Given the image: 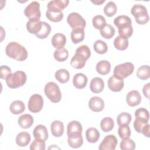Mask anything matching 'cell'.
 I'll return each mask as SVG.
<instances>
[{"instance_id":"cell-11","label":"cell","mask_w":150,"mask_h":150,"mask_svg":"<svg viewBox=\"0 0 150 150\" xmlns=\"http://www.w3.org/2000/svg\"><path fill=\"white\" fill-rule=\"evenodd\" d=\"M69 3L68 0H53L49 2L47 5V10L54 12H62Z\"/></svg>"},{"instance_id":"cell-15","label":"cell","mask_w":150,"mask_h":150,"mask_svg":"<svg viewBox=\"0 0 150 150\" xmlns=\"http://www.w3.org/2000/svg\"><path fill=\"white\" fill-rule=\"evenodd\" d=\"M42 22L38 19H29L26 23L27 30L31 34L37 35L41 30Z\"/></svg>"},{"instance_id":"cell-45","label":"cell","mask_w":150,"mask_h":150,"mask_svg":"<svg viewBox=\"0 0 150 150\" xmlns=\"http://www.w3.org/2000/svg\"><path fill=\"white\" fill-rule=\"evenodd\" d=\"M45 141L39 139H35L30 145L31 150H45Z\"/></svg>"},{"instance_id":"cell-12","label":"cell","mask_w":150,"mask_h":150,"mask_svg":"<svg viewBox=\"0 0 150 150\" xmlns=\"http://www.w3.org/2000/svg\"><path fill=\"white\" fill-rule=\"evenodd\" d=\"M124 86L123 79H119L115 76H111L108 80V87L111 91L119 92L121 91Z\"/></svg>"},{"instance_id":"cell-18","label":"cell","mask_w":150,"mask_h":150,"mask_svg":"<svg viewBox=\"0 0 150 150\" xmlns=\"http://www.w3.org/2000/svg\"><path fill=\"white\" fill-rule=\"evenodd\" d=\"M51 42L54 48L57 49H62L66 43V38L63 33H57L52 38Z\"/></svg>"},{"instance_id":"cell-33","label":"cell","mask_w":150,"mask_h":150,"mask_svg":"<svg viewBox=\"0 0 150 150\" xmlns=\"http://www.w3.org/2000/svg\"><path fill=\"white\" fill-rule=\"evenodd\" d=\"M100 30L101 36L105 39H110L115 35V29L110 24H106Z\"/></svg>"},{"instance_id":"cell-14","label":"cell","mask_w":150,"mask_h":150,"mask_svg":"<svg viewBox=\"0 0 150 150\" xmlns=\"http://www.w3.org/2000/svg\"><path fill=\"white\" fill-rule=\"evenodd\" d=\"M88 107L94 112H100L104 108V102L101 97L94 96L90 99Z\"/></svg>"},{"instance_id":"cell-27","label":"cell","mask_w":150,"mask_h":150,"mask_svg":"<svg viewBox=\"0 0 150 150\" xmlns=\"http://www.w3.org/2000/svg\"><path fill=\"white\" fill-rule=\"evenodd\" d=\"M96 71L101 75H106L111 70V64L107 60H101L96 65Z\"/></svg>"},{"instance_id":"cell-41","label":"cell","mask_w":150,"mask_h":150,"mask_svg":"<svg viewBox=\"0 0 150 150\" xmlns=\"http://www.w3.org/2000/svg\"><path fill=\"white\" fill-rule=\"evenodd\" d=\"M120 146L122 150H134L135 148V144L129 138H125L122 139Z\"/></svg>"},{"instance_id":"cell-23","label":"cell","mask_w":150,"mask_h":150,"mask_svg":"<svg viewBox=\"0 0 150 150\" xmlns=\"http://www.w3.org/2000/svg\"><path fill=\"white\" fill-rule=\"evenodd\" d=\"M82 133V125L77 121H72L70 122L67 127V134L70 135L73 134H80Z\"/></svg>"},{"instance_id":"cell-17","label":"cell","mask_w":150,"mask_h":150,"mask_svg":"<svg viewBox=\"0 0 150 150\" xmlns=\"http://www.w3.org/2000/svg\"><path fill=\"white\" fill-rule=\"evenodd\" d=\"M87 76L81 73L76 74L73 78V86L78 89H82L84 88L87 83Z\"/></svg>"},{"instance_id":"cell-39","label":"cell","mask_w":150,"mask_h":150,"mask_svg":"<svg viewBox=\"0 0 150 150\" xmlns=\"http://www.w3.org/2000/svg\"><path fill=\"white\" fill-rule=\"evenodd\" d=\"M51 31V27L49 24L46 22H42V26L40 31L36 35V36L40 39L46 38L50 34Z\"/></svg>"},{"instance_id":"cell-49","label":"cell","mask_w":150,"mask_h":150,"mask_svg":"<svg viewBox=\"0 0 150 150\" xmlns=\"http://www.w3.org/2000/svg\"><path fill=\"white\" fill-rule=\"evenodd\" d=\"M141 133L144 136H145L146 137H147V138L149 137V136H150V134H149V125L148 123L146 124L144 126V127L142 129Z\"/></svg>"},{"instance_id":"cell-8","label":"cell","mask_w":150,"mask_h":150,"mask_svg":"<svg viewBox=\"0 0 150 150\" xmlns=\"http://www.w3.org/2000/svg\"><path fill=\"white\" fill-rule=\"evenodd\" d=\"M67 22L73 29L78 28L84 29L86 25L84 19L77 12L70 13L67 18Z\"/></svg>"},{"instance_id":"cell-44","label":"cell","mask_w":150,"mask_h":150,"mask_svg":"<svg viewBox=\"0 0 150 150\" xmlns=\"http://www.w3.org/2000/svg\"><path fill=\"white\" fill-rule=\"evenodd\" d=\"M118 134L121 139L129 138L131 135V130L128 125L124 124L120 125L118 129Z\"/></svg>"},{"instance_id":"cell-48","label":"cell","mask_w":150,"mask_h":150,"mask_svg":"<svg viewBox=\"0 0 150 150\" xmlns=\"http://www.w3.org/2000/svg\"><path fill=\"white\" fill-rule=\"evenodd\" d=\"M10 74H11V69L9 67L3 65L0 67V77L2 79H5Z\"/></svg>"},{"instance_id":"cell-51","label":"cell","mask_w":150,"mask_h":150,"mask_svg":"<svg viewBox=\"0 0 150 150\" xmlns=\"http://www.w3.org/2000/svg\"><path fill=\"white\" fill-rule=\"evenodd\" d=\"M92 3H93L95 5H101L103 3H104L105 2V0H91V1Z\"/></svg>"},{"instance_id":"cell-19","label":"cell","mask_w":150,"mask_h":150,"mask_svg":"<svg viewBox=\"0 0 150 150\" xmlns=\"http://www.w3.org/2000/svg\"><path fill=\"white\" fill-rule=\"evenodd\" d=\"M104 88V83L103 80L100 77L93 78L90 84V90L95 94L101 93Z\"/></svg>"},{"instance_id":"cell-40","label":"cell","mask_w":150,"mask_h":150,"mask_svg":"<svg viewBox=\"0 0 150 150\" xmlns=\"http://www.w3.org/2000/svg\"><path fill=\"white\" fill-rule=\"evenodd\" d=\"M132 117L130 114L125 112H123L120 113L117 118V121L118 125H129L131 121Z\"/></svg>"},{"instance_id":"cell-30","label":"cell","mask_w":150,"mask_h":150,"mask_svg":"<svg viewBox=\"0 0 150 150\" xmlns=\"http://www.w3.org/2000/svg\"><path fill=\"white\" fill-rule=\"evenodd\" d=\"M128 40L127 38L121 36H117L114 40V47L119 50H124L128 46Z\"/></svg>"},{"instance_id":"cell-50","label":"cell","mask_w":150,"mask_h":150,"mask_svg":"<svg viewBox=\"0 0 150 150\" xmlns=\"http://www.w3.org/2000/svg\"><path fill=\"white\" fill-rule=\"evenodd\" d=\"M149 83L145 84L142 88L143 94L148 99L149 98Z\"/></svg>"},{"instance_id":"cell-42","label":"cell","mask_w":150,"mask_h":150,"mask_svg":"<svg viewBox=\"0 0 150 150\" xmlns=\"http://www.w3.org/2000/svg\"><path fill=\"white\" fill-rule=\"evenodd\" d=\"M93 26L97 29H101L107 23L105 18L100 15H96L93 17L92 20Z\"/></svg>"},{"instance_id":"cell-32","label":"cell","mask_w":150,"mask_h":150,"mask_svg":"<svg viewBox=\"0 0 150 150\" xmlns=\"http://www.w3.org/2000/svg\"><path fill=\"white\" fill-rule=\"evenodd\" d=\"M137 76L142 80H148L150 77V68L148 65L139 67L137 71Z\"/></svg>"},{"instance_id":"cell-37","label":"cell","mask_w":150,"mask_h":150,"mask_svg":"<svg viewBox=\"0 0 150 150\" xmlns=\"http://www.w3.org/2000/svg\"><path fill=\"white\" fill-rule=\"evenodd\" d=\"M117 11V7L116 4L113 1L108 2L104 8V14L108 17L114 16Z\"/></svg>"},{"instance_id":"cell-2","label":"cell","mask_w":150,"mask_h":150,"mask_svg":"<svg viewBox=\"0 0 150 150\" xmlns=\"http://www.w3.org/2000/svg\"><path fill=\"white\" fill-rule=\"evenodd\" d=\"M27 76L23 71H16L10 74L5 79L7 86L11 88H17L23 86L26 82Z\"/></svg>"},{"instance_id":"cell-13","label":"cell","mask_w":150,"mask_h":150,"mask_svg":"<svg viewBox=\"0 0 150 150\" xmlns=\"http://www.w3.org/2000/svg\"><path fill=\"white\" fill-rule=\"evenodd\" d=\"M141 96L137 90L130 91L127 94L126 97L127 103L131 107H135L139 105L141 101Z\"/></svg>"},{"instance_id":"cell-9","label":"cell","mask_w":150,"mask_h":150,"mask_svg":"<svg viewBox=\"0 0 150 150\" xmlns=\"http://www.w3.org/2000/svg\"><path fill=\"white\" fill-rule=\"evenodd\" d=\"M117 143V139L114 135H108L101 141L98 148L100 150H114Z\"/></svg>"},{"instance_id":"cell-16","label":"cell","mask_w":150,"mask_h":150,"mask_svg":"<svg viewBox=\"0 0 150 150\" xmlns=\"http://www.w3.org/2000/svg\"><path fill=\"white\" fill-rule=\"evenodd\" d=\"M33 135L35 139L46 141L48 138V132L46 127L42 124L36 125L33 131Z\"/></svg>"},{"instance_id":"cell-6","label":"cell","mask_w":150,"mask_h":150,"mask_svg":"<svg viewBox=\"0 0 150 150\" xmlns=\"http://www.w3.org/2000/svg\"><path fill=\"white\" fill-rule=\"evenodd\" d=\"M25 15L29 19L40 20L41 13L40 10V4L37 1L30 2L24 10Z\"/></svg>"},{"instance_id":"cell-28","label":"cell","mask_w":150,"mask_h":150,"mask_svg":"<svg viewBox=\"0 0 150 150\" xmlns=\"http://www.w3.org/2000/svg\"><path fill=\"white\" fill-rule=\"evenodd\" d=\"M86 61L87 60L83 57L75 53L71 59L70 64L74 69H81L84 67Z\"/></svg>"},{"instance_id":"cell-36","label":"cell","mask_w":150,"mask_h":150,"mask_svg":"<svg viewBox=\"0 0 150 150\" xmlns=\"http://www.w3.org/2000/svg\"><path fill=\"white\" fill-rule=\"evenodd\" d=\"M47 19L53 22L61 21L63 18V13L62 12H54L47 10L46 12Z\"/></svg>"},{"instance_id":"cell-3","label":"cell","mask_w":150,"mask_h":150,"mask_svg":"<svg viewBox=\"0 0 150 150\" xmlns=\"http://www.w3.org/2000/svg\"><path fill=\"white\" fill-rule=\"evenodd\" d=\"M44 91L46 96L52 103H58L62 99V93L59 87L54 82L51 81L46 83Z\"/></svg>"},{"instance_id":"cell-38","label":"cell","mask_w":150,"mask_h":150,"mask_svg":"<svg viewBox=\"0 0 150 150\" xmlns=\"http://www.w3.org/2000/svg\"><path fill=\"white\" fill-rule=\"evenodd\" d=\"M95 52L98 54H104L108 50V46L106 43L101 40H96L93 45Z\"/></svg>"},{"instance_id":"cell-47","label":"cell","mask_w":150,"mask_h":150,"mask_svg":"<svg viewBox=\"0 0 150 150\" xmlns=\"http://www.w3.org/2000/svg\"><path fill=\"white\" fill-rule=\"evenodd\" d=\"M135 117L145 119L147 121L149 120V115L148 111L144 108H140L137 109L135 111Z\"/></svg>"},{"instance_id":"cell-25","label":"cell","mask_w":150,"mask_h":150,"mask_svg":"<svg viewBox=\"0 0 150 150\" xmlns=\"http://www.w3.org/2000/svg\"><path fill=\"white\" fill-rule=\"evenodd\" d=\"M84 29L80 28L73 29L71 32V39L73 43L77 44L84 40Z\"/></svg>"},{"instance_id":"cell-21","label":"cell","mask_w":150,"mask_h":150,"mask_svg":"<svg viewBox=\"0 0 150 150\" xmlns=\"http://www.w3.org/2000/svg\"><path fill=\"white\" fill-rule=\"evenodd\" d=\"M67 142L69 145L73 148H78L81 147L83 144V139L81 134L69 135Z\"/></svg>"},{"instance_id":"cell-5","label":"cell","mask_w":150,"mask_h":150,"mask_svg":"<svg viewBox=\"0 0 150 150\" xmlns=\"http://www.w3.org/2000/svg\"><path fill=\"white\" fill-rule=\"evenodd\" d=\"M134 66L132 63L126 62L116 66L114 69V76L124 79L130 76L134 71Z\"/></svg>"},{"instance_id":"cell-31","label":"cell","mask_w":150,"mask_h":150,"mask_svg":"<svg viewBox=\"0 0 150 150\" xmlns=\"http://www.w3.org/2000/svg\"><path fill=\"white\" fill-rule=\"evenodd\" d=\"M56 79L60 83L64 84L69 81L70 79V74L68 70L64 69L57 70L55 73Z\"/></svg>"},{"instance_id":"cell-43","label":"cell","mask_w":150,"mask_h":150,"mask_svg":"<svg viewBox=\"0 0 150 150\" xmlns=\"http://www.w3.org/2000/svg\"><path fill=\"white\" fill-rule=\"evenodd\" d=\"M76 53L83 57L86 60H88L91 56V51L89 47L85 45L78 47L76 50Z\"/></svg>"},{"instance_id":"cell-35","label":"cell","mask_w":150,"mask_h":150,"mask_svg":"<svg viewBox=\"0 0 150 150\" xmlns=\"http://www.w3.org/2000/svg\"><path fill=\"white\" fill-rule=\"evenodd\" d=\"M53 56L56 61L62 62L67 59L69 57V52L68 50L64 48L57 49L54 52Z\"/></svg>"},{"instance_id":"cell-24","label":"cell","mask_w":150,"mask_h":150,"mask_svg":"<svg viewBox=\"0 0 150 150\" xmlns=\"http://www.w3.org/2000/svg\"><path fill=\"white\" fill-rule=\"evenodd\" d=\"M18 124L24 129L30 128L33 124V117L28 114H25L21 115L18 118Z\"/></svg>"},{"instance_id":"cell-34","label":"cell","mask_w":150,"mask_h":150,"mask_svg":"<svg viewBox=\"0 0 150 150\" xmlns=\"http://www.w3.org/2000/svg\"><path fill=\"white\" fill-rule=\"evenodd\" d=\"M114 126V120L110 117H105L100 122V127L103 131L105 132L111 131Z\"/></svg>"},{"instance_id":"cell-52","label":"cell","mask_w":150,"mask_h":150,"mask_svg":"<svg viewBox=\"0 0 150 150\" xmlns=\"http://www.w3.org/2000/svg\"><path fill=\"white\" fill-rule=\"evenodd\" d=\"M60 149V148H59V147H57V146H56L55 145H53L52 146H50V147H49V148L48 149Z\"/></svg>"},{"instance_id":"cell-22","label":"cell","mask_w":150,"mask_h":150,"mask_svg":"<svg viewBox=\"0 0 150 150\" xmlns=\"http://www.w3.org/2000/svg\"><path fill=\"white\" fill-rule=\"evenodd\" d=\"M31 139L30 135L29 132L22 131L19 132L16 137V144L21 147L26 146Z\"/></svg>"},{"instance_id":"cell-29","label":"cell","mask_w":150,"mask_h":150,"mask_svg":"<svg viewBox=\"0 0 150 150\" xmlns=\"http://www.w3.org/2000/svg\"><path fill=\"white\" fill-rule=\"evenodd\" d=\"M9 110L12 114L18 115L25 111V105L23 101L21 100H15L11 104Z\"/></svg>"},{"instance_id":"cell-7","label":"cell","mask_w":150,"mask_h":150,"mask_svg":"<svg viewBox=\"0 0 150 150\" xmlns=\"http://www.w3.org/2000/svg\"><path fill=\"white\" fill-rule=\"evenodd\" d=\"M43 106V98L38 94L32 95L29 100L28 107L29 110L33 113L40 111Z\"/></svg>"},{"instance_id":"cell-4","label":"cell","mask_w":150,"mask_h":150,"mask_svg":"<svg viewBox=\"0 0 150 150\" xmlns=\"http://www.w3.org/2000/svg\"><path fill=\"white\" fill-rule=\"evenodd\" d=\"M131 14L139 25H145L149 21V15L145 6L141 4L134 5L131 9Z\"/></svg>"},{"instance_id":"cell-46","label":"cell","mask_w":150,"mask_h":150,"mask_svg":"<svg viewBox=\"0 0 150 150\" xmlns=\"http://www.w3.org/2000/svg\"><path fill=\"white\" fill-rule=\"evenodd\" d=\"M147 123H148V121L145 119L135 117L134 122V127L135 130L138 133H141L142 128Z\"/></svg>"},{"instance_id":"cell-1","label":"cell","mask_w":150,"mask_h":150,"mask_svg":"<svg viewBox=\"0 0 150 150\" xmlns=\"http://www.w3.org/2000/svg\"><path fill=\"white\" fill-rule=\"evenodd\" d=\"M5 53L8 57L20 62L28 57V52L25 47L16 42H11L7 45Z\"/></svg>"},{"instance_id":"cell-10","label":"cell","mask_w":150,"mask_h":150,"mask_svg":"<svg viewBox=\"0 0 150 150\" xmlns=\"http://www.w3.org/2000/svg\"><path fill=\"white\" fill-rule=\"evenodd\" d=\"M115 26L118 28V30H121L132 26L131 19L127 15H120L114 20Z\"/></svg>"},{"instance_id":"cell-26","label":"cell","mask_w":150,"mask_h":150,"mask_svg":"<svg viewBox=\"0 0 150 150\" xmlns=\"http://www.w3.org/2000/svg\"><path fill=\"white\" fill-rule=\"evenodd\" d=\"M86 137L90 143H96L100 138V132L97 128L91 127L86 131Z\"/></svg>"},{"instance_id":"cell-20","label":"cell","mask_w":150,"mask_h":150,"mask_svg":"<svg viewBox=\"0 0 150 150\" xmlns=\"http://www.w3.org/2000/svg\"><path fill=\"white\" fill-rule=\"evenodd\" d=\"M50 129L52 135L55 137H61L64 132L63 123L59 120L53 121L50 125Z\"/></svg>"}]
</instances>
